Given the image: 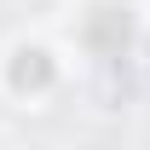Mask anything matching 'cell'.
Returning <instances> with one entry per match:
<instances>
[{
  "instance_id": "1",
  "label": "cell",
  "mask_w": 150,
  "mask_h": 150,
  "mask_svg": "<svg viewBox=\"0 0 150 150\" xmlns=\"http://www.w3.org/2000/svg\"><path fill=\"white\" fill-rule=\"evenodd\" d=\"M29 81H35V87H46V81H52V58L40 52V46H23L18 52V69H12V87H29Z\"/></svg>"
}]
</instances>
